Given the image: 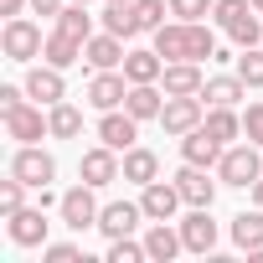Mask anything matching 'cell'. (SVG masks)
I'll use <instances>...</instances> for the list:
<instances>
[{
  "instance_id": "1",
  "label": "cell",
  "mask_w": 263,
  "mask_h": 263,
  "mask_svg": "<svg viewBox=\"0 0 263 263\" xmlns=\"http://www.w3.org/2000/svg\"><path fill=\"white\" fill-rule=\"evenodd\" d=\"M212 16H217V26H222L237 47H258V42H263V26H258L253 0H217Z\"/></svg>"
},
{
  "instance_id": "2",
  "label": "cell",
  "mask_w": 263,
  "mask_h": 263,
  "mask_svg": "<svg viewBox=\"0 0 263 263\" xmlns=\"http://www.w3.org/2000/svg\"><path fill=\"white\" fill-rule=\"evenodd\" d=\"M258 150H263V145H253V140H248V145H227L222 160H217L222 186H242V191H248V186L263 176V155H258Z\"/></svg>"
},
{
  "instance_id": "3",
  "label": "cell",
  "mask_w": 263,
  "mask_h": 263,
  "mask_svg": "<svg viewBox=\"0 0 263 263\" xmlns=\"http://www.w3.org/2000/svg\"><path fill=\"white\" fill-rule=\"evenodd\" d=\"M0 47H6V57H11V62H31V57H42L47 36H42V26H31L26 16H11V21H6V31H0Z\"/></svg>"
},
{
  "instance_id": "4",
  "label": "cell",
  "mask_w": 263,
  "mask_h": 263,
  "mask_svg": "<svg viewBox=\"0 0 263 263\" xmlns=\"http://www.w3.org/2000/svg\"><path fill=\"white\" fill-rule=\"evenodd\" d=\"M93 191L98 186H72V191H62V201H57V212H62V227H72V232H83V227H98V201H93Z\"/></svg>"
},
{
  "instance_id": "5",
  "label": "cell",
  "mask_w": 263,
  "mask_h": 263,
  "mask_svg": "<svg viewBox=\"0 0 263 263\" xmlns=\"http://www.w3.org/2000/svg\"><path fill=\"white\" fill-rule=\"evenodd\" d=\"M206 119L201 108V93H165V108H160V124H165V135H191V129Z\"/></svg>"
},
{
  "instance_id": "6",
  "label": "cell",
  "mask_w": 263,
  "mask_h": 263,
  "mask_svg": "<svg viewBox=\"0 0 263 263\" xmlns=\"http://www.w3.org/2000/svg\"><path fill=\"white\" fill-rule=\"evenodd\" d=\"M11 176H16V181H26L31 191H42V186L57 176V160H52L47 150H36V145H21V150H16V160H11Z\"/></svg>"
},
{
  "instance_id": "7",
  "label": "cell",
  "mask_w": 263,
  "mask_h": 263,
  "mask_svg": "<svg viewBox=\"0 0 263 263\" xmlns=\"http://www.w3.org/2000/svg\"><path fill=\"white\" fill-rule=\"evenodd\" d=\"M6 135L21 140V145H36L42 135H52V119H42V108H31L26 98L16 108H6Z\"/></svg>"
},
{
  "instance_id": "8",
  "label": "cell",
  "mask_w": 263,
  "mask_h": 263,
  "mask_svg": "<svg viewBox=\"0 0 263 263\" xmlns=\"http://www.w3.org/2000/svg\"><path fill=\"white\" fill-rule=\"evenodd\" d=\"M124 98H129V78H124V72H114V67L93 72V83H88V103H93L98 114H108V108H124Z\"/></svg>"
},
{
  "instance_id": "9",
  "label": "cell",
  "mask_w": 263,
  "mask_h": 263,
  "mask_svg": "<svg viewBox=\"0 0 263 263\" xmlns=\"http://www.w3.org/2000/svg\"><path fill=\"white\" fill-rule=\"evenodd\" d=\"M78 176H83L88 186H108V181H119V176H124V165H119V150H108V145H93V150H83V160H78Z\"/></svg>"
},
{
  "instance_id": "10",
  "label": "cell",
  "mask_w": 263,
  "mask_h": 263,
  "mask_svg": "<svg viewBox=\"0 0 263 263\" xmlns=\"http://www.w3.org/2000/svg\"><path fill=\"white\" fill-rule=\"evenodd\" d=\"M11 222V242L16 248H36V242H47V206H21V212H11L6 217Z\"/></svg>"
},
{
  "instance_id": "11",
  "label": "cell",
  "mask_w": 263,
  "mask_h": 263,
  "mask_svg": "<svg viewBox=\"0 0 263 263\" xmlns=\"http://www.w3.org/2000/svg\"><path fill=\"white\" fill-rule=\"evenodd\" d=\"M135 135H140V119L135 114H119V108H108L103 119H98V140L108 145V150H135Z\"/></svg>"
},
{
  "instance_id": "12",
  "label": "cell",
  "mask_w": 263,
  "mask_h": 263,
  "mask_svg": "<svg viewBox=\"0 0 263 263\" xmlns=\"http://www.w3.org/2000/svg\"><path fill=\"white\" fill-rule=\"evenodd\" d=\"M26 98H36V103H62L67 98V83H62V67H52V62H42V67H31L26 72Z\"/></svg>"
},
{
  "instance_id": "13",
  "label": "cell",
  "mask_w": 263,
  "mask_h": 263,
  "mask_svg": "<svg viewBox=\"0 0 263 263\" xmlns=\"http://www.w3.org/2000/svg\"><path fill=\"white\" fill-rule=\"evenodd\" d=\"M145 196H140V206H145V217L150 222H171L176 217V206L186 201L181 191H176V181H150V186H140Z\"/></svg>"
},
{
  "instance_id": "14",
  "label": "cell",
  "mask_w": 263,
  "mask_h": 263,
  "mask_svg": "<svg viewBox=\"0 0 263 263\" xmlns=\"http://www.w3.org/2000/svg\"><path fill=\"white\" fill-rule=\"evenodd\" d=\"M212 206H191V217L181 222V242H186V253H212L217 248V222L206 217Z\"/></svg>"
},
{
  "instance_id": "15",
  "label": "cell",
  "mask_w": 263,
  "mask_h": 263,
  "mask_svg": "<svg viewBox=\"0 0 263 263\" xmlns=\"http://www.w3.org/2000/svg\"><path fill=\"white\" fill-rule=\"evenodd\" d=\"M140 217H145L140 201H108V206L98 212V232H108V237H129V232L140 227Z\"/></svg>"
},
{
  "instance_id": "16",
  "label": "cell",
  "mask_w": 263,
  "mask_h": 263,
  "mask_svg": "<svg viewBox=\"0 0 263 263\" xmlns=\"http://www.w3.org/2000/svg\"><path fill=\"white\" fill-rule=\"evenodd\" d=\"M222 150H227V145L206 135V124H196L191 135H181V155H186V165H206V171H212V165L222 160Z\"/></svg>"
},
{
  "instance_id": "17",
  "label": "cell",
  "mask_w": 263,
  "mask_h": 263,
  "mask_svg": "<svg viewBox=\"0 0 263 263\" xmlns=\"http://www.w3.org/2000/svg\"><path fill=\"white\" fill-rule=\"evenodd\" d=\"M155 52L165 62H191V21H165L155 31Z\"/></svg>"
},
{
  "instance_id": "18",
  "label": "cell",
  "mask_w": 263,
  "mask_h": 263,
  "mask_svg": "<svg viewBox=\"0 0 263 263\" xmlns=\"http://www.w3.org/2000/svg\"><path fill=\"white\" fill-rule=\"evenodd\" d=\"M83 57H88V67L93 72H103V67H124V36H114V31H103V36H88V47H83Z\"/></svg>"
},
{
  "instance_id": "19",
  "label": "cell",
  "mask_w": 263,
  "mask_h": 263,
  "mask_svg": "<svg viewBox=\"0 0 263 263\" xmlns=\"http://www.w3.org/2000/svg\"><path fill=\"white\" fill-rule=\"evenodd\" d=\"M176 191L186 196V206H212L217 181H206V165H186V171L176 176Z\"/></svg>"
},
{
  "instance_id": "20",
  "label": "cell",
  "mask_w": 263,
  "mask_h": 263,
  "mask_svg": "<svg viewBox=\"0 0 263 263\" xmlns=\"http://www.w3.org/2000/svg\"><path fill=\"white\" fill-rule=\"evenodd\" d=\"M160 83H165V93H171V98H176V93H201V88H206L201 62H165Z\"/></svg>"
},
{
  "instance_id": "21",
  "label": "cell",
  "mask_w": 263,
  "mask_h": 263,
  "mask_svg": "<svg viewBox=\"0 0 263 263\" xmlns=\"http://www.w3.org/2000/svg\"><path fill=\"white\" fill-rule=\"evenodd\" d=\"M181 248H186V242H181V232H176L171 222H155V227L145 232V253H150V263H171Z\"/></svg>"
},
{
  "instance_id": "22",
  "label": "cell",
  "mask_w": 263,
  "mask_h": 263,
  "mask_svg": "<svg viewBox=\"0 0 263 263\" xmlns=\"http://www.w3.org/2000/svg\"><path fill=\"white\" fill-rule=\"evenodd\" d=\"M124 108L135 114L140 124H145V119H160L165 98H160V88H155V83H129V98H124Z\"/></svg>"
},
{
  "instance_id": "23",
  "label": "cell",
  "mask_w": 263,
  "mask_h": 263,
  "mask_svg": "<svg viewBox=\"0 0 263 263\" xmlns=\"http://www.w3.org/2000/svg\"><path fill=\"white\" fill-rule=\"evenodd\" d=\"M248 93V83L232 72V78H206V88H201V103H212V108H232L237 98Z\"/></svg>"
},
{
  "instance_id": "24",
  "label": "cell",
  "mask_w": 263,
  "mask_h": 263,
  "mask_svg": "<svg viewBox=\"0 0 263 263\" xmlns=\"http://www.w3.org/2000/svg\"><path fill=\"white\" fill-rule=\"evenodd\" d=\"M232 242H237L242 253H258V248H263V206L232 217Z\"/></svg>"
},
{
  "instance_id": "25",
  "label": "cell",
  "mask_w": 263,
  "mask_h": 263,
  "mask_svg": "<svg viewBox=\"0 0 263 263\" xmlns=\"http://www.w3.org/2000/svg\"><path fill=\"white\" fill-rule=\"evenodd\" d=\"M160 72H165V57L160 52H129L124 57V78L129 83H160Z\"/></svg>"
},
{
  "instance_id": "26",
  "label": "cell",
  "mask_w": 263,
  "mask_h": 263,
  "mask_svg": "<svg viewBox=\"0 0 263 263\" xmlns=\"http://www.w3.org/2000/svg\"><path fill=\"white\" fill-rule=\"evenodd\" d=\"M124 181H135V186L160 181V160H155V150H124Z\"/></svg>"
},
{
  "instance_id": "27",
  "label": "cell",
  "mask_w": 263,
  "mask_h": 263,
  "mask_svg": "<svg viewBox=\"0 0 263 263\" xmlns=\"http://www.w3.org/2000/svg\"><path fill=\"white\" fill-rule=\"evenodd\" d=\"M83 47H88V42H78V36H67V31H52L47 47H42V57H47L52 67H72V62L83 57Z\"/></svg>"
},
{
  "instance_id": "28",
  "label": "cell",
  "mask_w": 263,
  "mask_h": 263,
  "mask_svg": "<svg viewBox=\"0 0 263 263\" xmlns=\"http://www.w3.org/2000/svg\"><path fill=\"white\" fill-rule=\"evenodd\" d=\"M52 21H57V31H67V36H78V42L93 36V16H88V6H78V0H67Z\"/></svg>"
},
{
  "instance_id": "29",
  "label": "cell",
  "mask_w": 263,
  "mask_h": 263,
  "mask_svg": "<svg viewBox=\"0 0 263 263\" xmlns=\"http://www.w3.org/2000/svg\"><path fill=\"white\" fill-rule=\"evenodd\" d=\"M103 31H114V36H140L145 26H140V16H135V0H129V6H108V11H103Z\"/></svg>"
},
{
  "instance_id": "30",
  "label": "cell",
  "mask_w": 263,
  "mask_h": 263,
  "mask_svg": "<svg viewBox=\"0 0 263 263\" xmlns=\"http://www.w3.org/2000/svg\"><path fill=\"white\" fill-rule=\"evenodd\" d=\"M201 124H206V135H212V140H222V145L242 135V119H237L232 108H206V119H201Z\"/></svg>"
},
{
  "instance_id": "31",
  "label": "cell",
  "mask_w": 263,
  "mask_h": 263,
  "mask_svg": "<svg viewBox=\"0 0 263 263\" xmlns=\"http://www.w3.org/2000/svg\"><path fill=\"white\" fill-rule=\"evenodd\" d=\"M47 119H52V135H57V140H72V135H83V114H78L67 98H62V103H52V114H47Z\"/></svg>"
},
{
  "instance_id": "32",
  "label": "cell",
  "mask_w": 263,
  "mask_h": 263,
  "mask_svg": "<svg viewBox=\"0 0 263 263\" xmlns=\"http://www.w3.org/2000/svg\"><path fill=\"white\" fill-rule=\"evenodd\" d=\"M237 78H242L248 88H263V47H242V57H237Z\"/></svg>"
},
{
  "instance_id": "33",
  "label": "cell",
  "mask_w": 263,
  "mask_h": 263,
  "mask_svg": "<svg viewBox=\"0 0 263 263\" xmlns=\"http://www.w3.org/2000/svg\"><path fill=\"white\" fill-rule=\"evenodd\" d=\"M206 57H217V36H212V26L191 21V62H206Z\"/></svg>"
},
{
  "instance_id": "34",
  "label": "cell",
  "mask_w": 263,
  "mask_h": 263,
  "mask_svg": "<svg viewBox=\"0 0 263 263\" xmlns=\"http://www.w3.org/2000/svg\"><path fill=\"white\" fill-rule=\"evenodd\" d=\"M165 6H171V0H135L140 26H145V31H160V26H165Z\"/></svg>"
},
{
  "instance_id": "35",
  "label": "cell",
  "mask_w": 263,
  "mask_h": 263,
  "mask_svg": "<svg viewBox=\"0 0 263 263\" xmlns=\"http://www.w3.org/2000/svg\"><path fill=\"white\" fill-rule=\"evenodd\" d=\"M145 242H129V237H114L108 242V263H145Z\"/></svg>"
},
{
  "instance_id": "36",
  "label": "cell",
  "mask_w": 263,
  "mask_h": 263,
  "mask_svg": "<svg viewBox=\"0 0 263 263\" xmlns=\"http://www.w3.org/2000/svg\"><path fill=\"white\" fill-rule=\"evenodd\" d=\"M26 191H31V186L11 176L6 186H0V212H6V217H11V212H21V206H26Z\"/></svg>"
},
{
  "instance_id": "37",
  "label": "cell",
  "mask_w": 263,
  "mask_h": 263,
  "mask_svg": "<svg viewBox=\"0 0 263 263\" xmlns=\"http://www.w3.org/2000/svg\"><path fill=\"white\" fill-rule=\"evenodd\" d=\"M212 6H217V0H171V16L176 21H201Z\"/></svg>"
},
{
  "instance_id": "38",
  "label": "cell",
  "mask_w": 263,
  "mask_h": 263,
  "mask_svg": "<svg viewBox=\"0 0 263 263\" xmlns=\"http://www.w3.org/2000/svg\"><path fill=\"white\" fill-rule=\"evenodd\" d=\"M42 263H83V253L72 242H42Z\"/></svg>"
},
{
  "instance_id": "39",
  "label": "cell",
  "mask_w": 263,
  "mask_h": 263,
  "mask_svg": "<svg viewBox=\"0 0 263 263\" xmlns=\"http://www.w3.org/2000/svg\"><path fill=\"white\" fill-rule=\"evenodd\" d=\"M242 135H248L253 145H263V103H248V114H242Z\"/></svg>"
},
{
  "instance_id": "40",
  "label": "cell",
  "mask_w": 263,
  "mask_h": 263,
  "mask_svg": "<svg viewBox=\"0 0 263 263\" xmlns=\"http://www.w3.org/2000/svg\"><path fill=\"white\" fill-rule=\"evenodd\" d=\"M31 11H36V16H57V11H62V0H31Z\"/></svg>"
},
{
  "instance_id": "41",
  "label": "cell",
  "mask_w": 263,
  "mask_h": 263,
  "mask_svg": "<svg viewBox=\"0 0 263 263\" xmlns=\"http://www.w3.org/2000/svg\"><path fill=\"white\" fill-rule=\"evenodd\" d=\"M16 103H21V88L6 83V88H0V108H16Z\"/></svg>"
},
{
  "instance_id": "42",
  "label": "cell",
  "mask_w": 263,
  "mask_h": 263,
  "mask_svg": "<svg viewBox=\"0 0 263 263\" xmlns=\"http://www.w3.org/2000/svg\"><path fill=\"white\" fill-rule=\"evenodd\" d=\"M21 6L26 0H0V16H21Z\"/></svg>"
},
{
  "instance_id": "43",
  "label": "cell",
  "mask_w": 263,
  "mask_h": 263,
  "mask_svg": "<svg viewBox=\"0 0 263 263\" xmlns=\"http://www.w3.org/2000/svg\"><path fill=\"white\" fill-rule=\"evenodd\" d=\"M253 201H258V206H263V176H258V181H253Z\"/></svg>"
},
{
  "instance_id": "44",
  "label": "cell",
  "mask_w": 263,
  "mask_h": 263,
  "mask_svg": "<svg viewBox=\"0 0 263 263\" xmlns=\"http://www.w3.org/2000/svg\"><path fill=\"white\" fill-rule=\"evenodd\" d=\"M253 11H258V16H263V0H253Z\"/></svg>"
},
{
  "instance_id": "45",
  "label": "cell",
  "mask_w": 263,
  "mask_h": 263,
  "mask_svg": "<svg viewBox=\"0 0 263 263\" xmlns=\"http://www.w3.org/2000/svg\"><path fill=\"white\" fill-rule=\"evenodd\" d=\"M108 6H129V0H108Z\"/></svg>"
},
{
  "instance_id": "46",
  "label": "cell",
  "mask_w": 263,
  "mask_h": 263,
  "mask_svg": "<svg viewBox=\"0 0 263 263\" xmlns=\"http://www.w3.org/2000/svg\"><path fill=\"white\" fill-rule=\"evenodd\" d=\"M78 6H88V0H78Z\"/></svg>"
}]
</instances>
